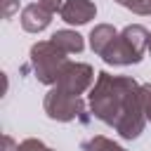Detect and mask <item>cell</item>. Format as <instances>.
<instances>
[{
	"label": "cell",
	"mask_w": 151,
	"mask_h": 151,
	"mask_svg": "<svg viewBox=\"0 0 151 151\" xmlns=\"http://www.w3.org/2000/svg\"><path fill=\"white\" fill-rule=\"evenodd\" d=\"M40 5H45L47 9H52V12H57V9H61V5H64V0H38Z\"/></svg>",
	"instance_id": "cell-16"
},
{
	"label": "cell",
	"mask_w": 151,
	"mask_h": 151,
	"mask_svg": "<svg viewBox=\"0 0 151 151\" xmlns=\"http://www.w3.org/2000/svg\"><path fill=\"white\" fill-rule=\"evenodd\" d=\"M50 40H52L54 45H59L66 54H80V52L85 50V40H83V35L76 33V31H68V28L57 31Z\"/></svg>",
	"instance_id": "cell-9"
},
{
	"label": "cell",
	"mask_w": 151,
	"mask_h": 151,
	"mask_svg": "<svg viewBox=\"0 0 151 151\" xmlns=\"http://www.w3.org/2000/svg\"><path fill=\"white\" fill-rule=\"evenodd\" d=\"M90 111L101 123L111 125L123 139H137L146 125L142 85L130 76L97 73V80L90 87Z\"/></svg>",
	"instance_id": "cell-1"
},
{
	"label": "cell",
	"mask_w": 151,
	"mask_h": 151,
	"mask_svg": "<svg viewBox=\"0 0 151 151\" xmlns=\"http://www.w3.org/2000/svg\"><path fill=\"white\" fill-rule=\"evenodd\" d=\"M92 83H94V71L90 64H83V61H66L57 78V87H61L64 92L76 94V97H80L85 90H90Z\"/></svg>",
	"instance_id": "cell-5"
},
{
	"label": "cell",
	"mask_w": 151,
	"mask_h": 151,
	"mask_svg": "<svg viewBox=\"0 0 151 151\" xmlns=\"http://www.w3.org/2000/svg\"><path fill=\"white\" fill-rule=\"evenodd\" d=\"M142 106L146 113V123H151V83L142 85Z\"/></svg>",
	"instance_id": "cell-13"
},
{
	"label": "cell",
	"mask_w": 151,
	"mask_h": 151,
	"mask_svg": "<svg viewBox=\"0 0 151 151\" xmlns=\"http://www.w3.org/2000/svg\"><path fill=\"white\" fill-rule=\"evenodd\" d=\"M83 151H125V149L104 134H94L83 144Z\"/></svg>",
	"instance_id": "cell-10"
},
{
	"label": "cell",
	"mask_w": 151,
	"mask_h": 151,
	"mask_svg": "<svg viewBox=\"0 0 151 151\" xmlns=\"http://www.w3.org/2000/svg\"><path fill=\"white\" fill-rule=\"evenodd\" d=\"M94 14H97V7L92 0H64V5L59 9V17L66 24H76V26L92 21Z\"/></svg>",
	"instance_id": "cell-6"
},
{
	"label": "cell",
	"mask_w": 151,
	"mask_h": 151,
	"mask_svg": "<svg viewBox=\"0 0 151 151\" xmlns=\"http://www.w3.org/2000/svg\"><path fill=\"white\" fill-rule=\"evenodd\" d=\"M2 144H5V146H2V151H19V144H17L9 134H5V137H2Z\"/></svg>",
	"instance_id": "cell-15"
},
{
	"label": "cell",
	"mask_w": 151,
	"mask_h": 151,
	"mask_svg": "<svg viewBox=\"0 0 151 151\" xmlns=\"http://www.w3.org/2000/svg\"><path fill=\"white\" fill-rule=\"evenodd\" d=\"M17 9H19V0H2V14H5V19H9Z\"/></svg>",
	"instance_id": "cell-14"
},
{
	"label": "cell",
	"mask_w": 151,
	"mask_h": 151,
	"mask_svg": "<svg viewBox=\"0 0 151 151\" xmlns=\"http://www.w3.org/2000/svg\"><path fill=\"white\" fill-rule=\"evenodd\" d=\"M149 31L142 24H130L125 26L116 40L104 50L101 59L111 66H130V64H139L144 52L149 50Z\"/></svg>",
	"instance_id": "cell-2"
},
{
	"label": "cell",
	"mask_w": 151,
	"mask_h": 151,
	"mask_svg": "<svg viewBox=\"0 0 151 151\" xmlns=\"http://www.w3.org/2000/svg\"><path fill=\"white\" fill-rule=\"evenodd\" d=\"M52 9H47L45 5H40V2H31V5H26L24 9H21V28L24 31H28V33H40V31H45L47 26H50V21H52Z\"/></svg>",
	"instance_id": "cell-7"
},
{
	"label": "cell",
	"mask_w": 151,
	"mask_h": 151,
	"mask_svg": "<svg viewBox=\"0 0 151 151\" xmlns=\"http://www.w3.org/2000/svg\"><path fill=\"white\" fill-rule=\"evenodd\" d=\"M66 61H68L66 52L59 45H54L52 40H38L31 47V66H33L38 83H42V85H57L59 71Z\"/></svg>",
	"instance_id": "cell-3"
},
{
	"label": "cell",
	"mask_w": 151,
	"mask_h": 151,
	"mask_svg": "<svg viewBox=\"0 0 151 151\" xmlns=\"http://www.w3.org/2000/svg\"><path fill=\"white\" fill-rule=\"evenodd\" d=\"M120 7H125V9H130V12H134V14H139V17H146V14H151V0H116Z\"/></svg>",
	"instance_id": "cell-11"
},
{
	"label": "cell",
	"mask_w": 151,
	"mask_h": 151,
	"mask_svg": "<svg viewBox=\"0 0 151 151\" xmlns=\"http://www.w3.org/2000/svg\"><path fill=\"white\" fill-rule=\"evenodd\" d=\"M19 151H54V149H50L45 142L35 139V137H28V139H24L19 144Z\"/></svg>",
	"instance_id": "cell-12"
},
{
	"label": "cell",
	"mask_w": 151,
	"mask_h": 151,
	"mask_svg": "<svg viewBox=\"0 0 151 151\" xmlns=\"http://www.w3.org/2000/svg\"><path fill=\"white\" fill-rule=\"evenodd\" d=\"M42 109L45 113L52 118V120H59V123H71V120H80V123H87L90 118L85 116V101L76 94H68L64 92L61 87L52 85V90L45 94V101H42Z\"/></svg>",
	"instance_id": "cell-4"
},
{
	"label": "cell",
	"mask_w": 151,
	"mask_h": 151,
	"mask_svg": "<svg viewBox=\"0 0 151 151\" xmlns=\"http://www.w3.org/2000/svg\"><path fill=\"white\" fill-rule=\"evenodd\" d=\"M116 35H118V31H116L111 24H97V26L90 31V47H92V52L101 57L104 50L116 40Z\"/></svg>",
	"instance_id": "cell-8"
}]
</instances>
